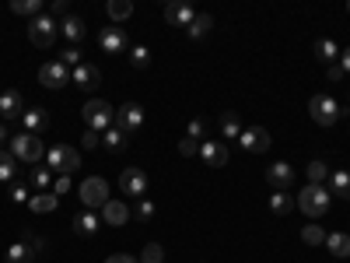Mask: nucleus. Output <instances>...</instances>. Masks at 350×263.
<instances>
[{
    "label": "nucleus",
    "instance_id": "nucleus-1",
    "mask_svg": "<svg viewBox=\"0 0 350 263\" xmlns=\"http://www.w3.org/2000/svg\"><path fill=\"white\" fill-rule=\"evenodd\" d=\"M81 116H84L88 130H95V134H105V130L116 123V109H112L105 99H88L84 109H81Z\"/></svg>",
    "mask_w": 350,
    "mask_h": 263
},
{
    "label": "nucleus",
    "instance_id": "nucleus-2",
    "mask_svg": "<svg viewBox=\"0 0 350 263\" xmlns=\"http://www.w3.org/2000/svg\"><path fill=\"white\" fill-rule=\"evenodd\" d=\"M329 203H333V197H329L326 186H312V183H308V186L298 193V208H301L312 221H315V218H323V214L329 211Z\"/></svg>",
    "mask_w": 350,
    "mask_h": 263
},
{
    "label": "nucleus",
    "instance_id": "nucleus-3",
    "mask_svg": "<svg viewBox=\"0 0 350 263\" xmlns=\"http://www.w3.org/2000/svg\"><path fill=\"white\" fill-rule=\"evenodd\" d=\"M56 36H60V21L49 18V14H39L28 21V42L39 46V49H49L56 42Z\"/></svg>",
    "mask_w": 350,
    "mask_h": 263
},
{
    "label": "nucleus",
    "instance_id": "nucleus-4",
    "mask_svg": "<svg viewBox=\"0 0 350 263\" xmlns=\"http://www.w3.org/2000/svg\"><path fill=\"white\" fill-rule=\"evenodd\" d=\"M8 151L18 158V162H28V165H39V158H42V140L36 137V134H28V130H21V134H14L11 137V144H8Z\"/></svg>",
    "mask_w": 350,
    "mask_h": 263
},
{
    "label": "nucleus",
    "instance_id": "nucleus-5",
    "mask_svg": "<svg viewBox=\"0 0 350 263\" xmlns=\"http://www.w3.org/2000/svg\"><path fill=\"white\" fill-rule=\"evenodd\" d=\"M77 193H81L84 211H102L105 203L112 200V197H109V183L102 179V175H92V179H84V183L77 186Z\"/></svg>",
    "mask_w": 350,
    "mask_h": 263
},
{
    "label": "nucleus",
    "instance_id": "nucleus-6",
    "mask_svg": "<svg viewBox=\"0 0 350 263\" xmlns=\"http://www.w3.org/2000/svg\"><path fill=\"white\" fill-rule=\"evenodd\" d=\"M46 165L56 175H70L74 168H81V155L74 148H67V144H53V148L46 151Z\"/></svg>",
    "mask_w": 350,
    "mask_h": 263
},
{
    "label": "nucleus",
    "instance_id": "nucleus-7",
    "mask_svg": "<svg viewBox=\"0 0 350 263\" xmlns=\"http://www.w3.org/2000/svg\"><path fill=\"white\" fill-rule=\"evenodd\" d=\"M308 112L319 127H333L340 120V102L333 95H312L308 99Z\"/></svg>",
    "mask_w": 350,
    "mask_h": 263
},
{
    "label": "nucleus",
    "instance_id": "nucleus-8",
    "mask_svg": "<svg viewBox=\"0 0 350 263\" xmlns=\"http://www.w3.org/2000/svg\"><path fill=\"white\" fill-rule=\"evenodd\" d=\"M42 249H46V242H42V239L25 236V239H18V242H11V246H8L4 260H8V263H36V256H39Z\"/></svg>",
    "mask_w": 350,
    "mask_h": 263
},
{
    "label": "nucleus",
    "instance_id": "nucleus-9",
    "mask_svg": "<svg viewBox=\"0 0 350 263\" xmlns=\"http://www.w3.org/2000/svg\"><path fill=\"white\" fill-rule=\"evenodd\" d=\"M120 193H123V197L144 200V197H148V172L137 168V165L123 168V175H120Z\"/></svg>",
    "mask_w": 350,
    "mask_h": 263
},
{
    "label": "nucleus",
    "instance_id": "nucleus-10",
    "mask_svg": "<svg viewBox=\"0 0 350 263\" xmlns=\"http://www.w3.org/2000/svg\"><path fill=\"white\" fill-rule=\"evenodd\" d=\"M116 130H123L126 137H133L140 127H144V109L137 105V102H123L120 109H116V123H112Z\"/></svg>",
    "mask_w": 350,
    "mask_h": 263
},
{
    "label": "nucleus",
    "instance_id": "nucleus-11",
    "mask_svg": "<svg viewBox=\"0 0 350 263\" xmlns=\"http://www.w3.org/2000/svg\"><path fill=\"white\" fill-rule=\"evenodd\" d=\"M98 49L109 53V56H120V53H130V39L120 25H109L98 32Z\"/></svg>",
    "mask_w": 350,
    "mask_h": 263
},
{
    "label": "nucleus",
    "instance_id": "nucleus-12",
    "mask_svg": "<svg viewBox=\"0 0 350 263\" xmlns=\"http://www.w3.org/2000/svg\"><path fill=\"white\" fill-rule=\"evenodd\" d=\"M39 84L42 88H64V84H70V67L64 64V60H49V64H42L39 67Z\"/></svg>",
    "mask_w": 350,
    "mask_h": 263
},
{
    "label": "nucleus",
    "instance_id": "nucleus-13",
    "mask_svg": "<svg viewBox=\"0 0 350 263\" xmlns=\"http://www.w3.org/2000/svg\"><path fill=\"white\" fill-rule=\"evenodd\" d=\"M239 144H242V151H249V155H267L270 151V134L262 127H245Z\"/></svg>",
    "mask_w": 350,
    "mask_h": 263
},
{
    "label": "nucleus",
    "instance_id": "nucleus-14",
    "mask_svg": "<svg viewBox=\"0 0 350 263\" xmlns=\"http://www.w3.org/2000/svg\"><path fill=\"white\" fill-rule=\"evenodd\" d=\"M196 14H200V11H196L193 4H186V0H172V4H165V21L175 25V28H183V25L189 28Z\"/></svg>",
    "mask_w": 350,
    "mask_h": 263
},
{
    "label": "nucleus",
    "instance_id": "nucleus-15",
    "mask_svg": "<svg viewBox=\"0 0 350 263\" xmlns=\"http://www.w3.org/2000/svg\"><path fill=\"white\" fill-rule=\"evenodd\" d=\"M0 116H4V123H14L25 116V99L21 92H14V88H8L4 95H0Z\"/></svg>",
    "mask_w": 350,
    "mask_h": 263
},
{
    "label": "nucleus",
    "instance_id": "nucleus-16",
    "mask_svg": "<svg viewBox=\"0 0 350 263\" xmlns=\"http://www.w3.org/2000/svg\"><path fill=\"white\" fill-rule=\"evenodd\" d=\"M70 81H74L77 88H84V92H95V88L102 84V71H98L95 64H88V60H84L81 67L70 71Z\"/></svg>",
    "mask_w": 350,
    "mask_h": 263
},
{
    "label": "nucleus",
    "instance_id": "nucleus-17",
    "mask_svg": "<svg viewBox=\"0 0 350 263\" xmlns=\"http://www.w3.org/2000/svg\"><path fill=\"white\" fill-rule=\"evenodd\" d=\"M200 158H203V165H211V168H224L228 165V148L221 140H203L200 144Z\"/></svg>",
    "mask_w": 350,
    "mask_h": 263
},
{
    "label": "nucleus",
    "instance_id": "nucleus-18",
    "mask_svg": "<svg viewBox=\"0 0 350 263\" xmlns=\"http://www.w3.org/2000/svg\"><path fill=\"white\" fill-rule=\"evenodd\" d=\"M267 183L273 190H291V183H295V168H291L287 162H277L267 168Z\"/></svg>",
    "mask_w": 350,
    "mask_h": 263
},
{
    "label": "nucleus",
    "instance_id": "nucleus-19",
    "mask_svg": "<svg viewBox=\"0 0 350 263\" xmlns=\"http://www.w3.org/2000/svg\"><path fill=\"white\" fill-rule=\"evenodd\" d=\"M60 32H64V39L67 42H84L88 39V25H84V18H77V14H67L64 21H60Z\"/></svg>",
    "mask_w": 350,
    "mask_h": 263
},
{
    "label": "nucleus",
    "instance_id": "nucleus-20",
    "mask_svg": "<svg viewBox=\"0 0 350 263\" xmlns=\"http://www.w3.org/2000/svg\"><path fill=\"white\" fill-rule=\"evenodd\" d=\"M102 221L105 225H116V228H123L126 221H130V208L123 200H109L105 208H102Z\"/></svg>",
    "mask_w": 350,
    "mask_h": 263
},
{
    "label": "nucleus",
    "instance_id": "nucleus-21",
    "mask_svg": "<svg viewBox=\"0 0 350 263\" xmlns=\"http://www.w3.org/2000/svg\"><path fill=\"white\" fill-rule=\"evenodd\" d=\"M21 123H25V130H28V134H36V137H39V134L49 127V112H46L42 105H36V109H25Z\"/></svg>",
    "mask_w": 350,
    "mask_h": 263
},
{
    "label": "nucleus",
    "instance_id": "nucleus-22",
    "mask_svg": "<svg viewBox=\"0 0 350 263\" xmlns=\"http://www.w3.org/2000/svg\"><path fill=\"white\" fill-rule=\"evenodd\" d=\"M70 225H74L77 236H95L98 225H102V214H95V211H81V214H74Z\"/></svg>",
    "mask_w": 350,
    "mask_h": 263
},
{
    "label": "nucleus",
    "instance_id": "nucleus-23",
    "mask_svg": "<svg viewBox=\"0 0 350 263\" xmlns=\"http://www.w3.org/2000/svg\"><path fill=\"white\" fill-rule=\"evenodd\" d=\"M340 53H343V49H340L333 39H315V60H319V64H329V67L340 64Z\"/></svg>",
    "mask_w": 350,
    "mask_h": 263
},
{
    "label": "nucleus",
    "instance_id": "nucleus-24",
    "mask_svg": "<svg viewBox=\"0 0 350 263\" xmlns=\"http://www.w3.org/2000/svg\"><path fill=\"white\" fill-rule=\"evenodd\" d=\"M295 208H298V200L291 197L287 190H273V197H270V211H273L277 218H287Z\"/></svg>",
    "mask_w": 350,
    "mask_h": 263
},
{
    "label": "nucleus",
    "instance_id": "nucleus-25",
    "mask_svg": "<svg viewBox=\"0 0 350 263\" xmlns=\"http://www.w3.org/2000/svg\"><path fill=\"white\" fill-rule=\"evenodd\" d=\"M329 197L350 200V172H347V168H333V172H329Z\"/></svg>",
    "mask_w": 350,
    "mask_h": 263
},
{
    "label": "nucleus",
    "instance_id": "nucleus-26",
    "mask_svg": "<svg viewBox=\"0 0 350 263\" xmlns=\"http://www.w3.org/2000/svg\"><path fill=\"white\" fill-rule=\"evenodd\" d=\"M326 249L336 260H347L350 256V236H347V231H329V236H326Z\"/></svg>",
    "mask_w": 350,
    "mask_h": 263
},
{
    "label": "nucleus",
    "instance_id": "nucleus-27",
    "mask_svg": "<svg viewBox=\"0 0 350 263\" xmlns=\"http://www.w3.org/2000/svg\"><path fill=\"white\" fill-rule=\"evenodd\" d=\"M56 203H60V197H56L53 190H46V193H36L32 200H28V208H32L36 214H53Z\"/></svg>",
    "mask_w": 350,
    "mask_h": 263
},
{
    "label": "nucleus",
    "instance_id": "nucleus-28",
    "mask_svg": "<svg viewBox=\"0 0 350 263\" xmlns=\"http://www.w3.org/2000/svg\"><path fill=\"white\" fill-rule=\"evenodd\" d=\"M102 148H109V151H116V155H120V151H126V148H130V137H126L123 130L109 127V130L102 134Z\"/></svg>",
    "mask_w": 350,
    "mask_h": 263
},
{
    "label": "nucleus",
    "instance_id": "nucleus-29",
    "mask_svg": "<svg viewBox=\"0 0 350 263\" xmlns=\"http://www.w3.org/2000/svg\"><path fill=\"white\" fill-rule=\"evenodd\" d=\"M217 123H221V134H224L228 140H239V137H242L239 112H231V109H228V112H221V120H217Z\"/></svg>",
    "mask_w": 350,
    "mask_h": 263
},
{
    "label": "nucleus",
    "instance_id": "nucleus-30",
    "mask_svg": "<svg viewBox=\"0 0 350 263\" xmlns=\"http://www.w3.org/2000/svg\"><path fill=\"white\" fill-rule=\"evenodd\" d=\"M329 172H333V168H329L326 162H319V158H315V162H308V168H305V175H308V183H312V186L329 183Z\"/></svg>",
    "mask_w": 350,
    "mask_h": 263
},
{
    "label": "nucleus",
    "instance_id": "nucleus-31",
    "mask_svg": "<svg viewBox=\"0 0 350 263\" xmlns=\"http://www.w3.org/2000/svg\"><path fill=\"white\" fill-rule=\"evenodd\" d=\"M18 175V158L11 151H0V183H14Z\"/></svg>",
    "mask_w": 350,
    "mask_h": 263
},
{
    "label": "nucleus",
    "instance_id": "nucleus-32",
    "mask_svg": "<svg viewBox=\"0 0 350 263\" xmlns=\"http://www.w3.org/2000/svg\"><path fill=\"white\" fill-rule=\"evenodd\" d=\"M301 242H305V246H326L323 225H305V228H301Z\"/></svg>",
    "mask_w": 350,
    "mask_h": 263
},
{
    "label": "nucleus",
    "instance_id": "nucleus-33",
    "mask_svg": "<svg viewBox=\"0 0 350 263\" xmlns=\"http://www.w3.org/2000/svg\"><path fill=\"white\" fill-rule=\"evenodd\" d=\"M105 11H109L112 21H126V18L133 14V4H130V0H109V8H105Z\"/></svg>",
    "mask_w": 350,
    "mask_h": 263
},
{
    "label": "nucleus",
    "instance_id": "nucleus-34",
    "mask_svg": "<svg viewBox=\"0 0 350 263\" xmlns=\"http://www.w3.org/2000/svg\"><path fill=\"white\" fill-rule=\"evenodd\" d=\"M211 28H214V18H211V14H196L193 25H189V39H203Z\"/></svg>",
    "mask_w": 350,
    "mask_h": 263
},
{
    "label": "nucleus",
    "instance_id": "nucleus-35",
    "mask_svg": "<svg viewBox=\"0 0 350 263\" xmlns=\"http://www.w3.org/2000/svg\"><path fill=\"white\" fill-rule=\"evenodd\" d=\"M49 183H53V168H49V165H36V168H32V186H36L39 193H46Z\"/></svg>",
    "mask_w": 350,
    "mask_h": 263
},
{
    "label": "nucleus",
    "instance_id": "nucleus-36",
    "mask_svg": "<svg viewBox=\"0 0 350 263\" xmlns=\"http://www.w3.org/2000/svg\"><path fill=\"white\" fill-rule=\"evenodd\" d=\"M11 11L14 14H28V18H39L42 14V0H14Z\"/></svg>",
    "mask_w": 350,
    "mask_h": 263
},
{
    "label": "nucleus",
    "instance_id": "nucleus-37",
    "mask_svg": "<svg viewBox=\"0 0 350 263\" xmlns=\"http://www.w3.org/2000/svg\"><path fill=\"white\" fill-rule=\"evenodd\" d=\"M130 64L137 71H148L151 67V49L148 46H130Z\"/></svg>",
    "mask_w": 350,
    "mask_h": 263
},
{
    "label": "nucleus",
    "instance_id": "nucleus-38",
    "mask_svg": "<svg viewBox=\"0 0 350 263\" xmlns=\"http://www.w3.org/2000/svg\"><path fill=\"white\" fill-rule=\"evenodd\" d=\"M140 263H165V249L158 242H148L140 249Z\"/></svg>",
    "mask_w": 350,
    "mask_h": 263
},
{
    "label": "nucleus",
    "instance_id": "nucleus-39",
    "mask_svg": "<svg viewBox=\"0 0 350 263\" xmlns=\"http://www.w3.org/2000/svg\"><path fill=\"white\" fill-rule=\"evenodd\" d=\"M186 137H193L196 144H203V140H207V123H203L200 116H196V120H189V130H186Z\"/></svg>",
    "mask_w": 350,
    "mask_h": 263
},
{
    "label": "nucleus",
    "instance_id": "nucleus-40",
    "mask_svg": "<svg viewBox=\"0 0 350 263\" xmlns=\"http://www.w3.org/2000/svg\"><path fill=\"white\" fill-rule=\"evenodd\" d=\"M11 200L14 203H28V200H32V193H28V183H11Z\"/></svg>",
    "mask_w": 350,
    "mask_h": 263
},
{
    "label": "nucleus",
    "instance_id": "nucleus-41",
    "mask_svg": "<svg viewBox=\"0 0 350 263\" xmlns=\"http://www.w3.org/2000/svg\"><path fill=\"white\" fill-rule=\"evenodd\" d=\"M64 64H67L70 71L84 64V53H81V46H70V49H64Z\"/></svg>",
    "mask_w": 350,
    "mask_h": 263
},
{
    "label": "nucleus",
    "instance_id": "nucleus-42",
    "mask_svg": "<svg viewBox=\"0 0 350 263\" xmlns=\"http://www.w3.org/2000/svg\"><path fill=\"white\" fill-rule=\"evenodd\" d=\"M154 211H158V208H154L151 200H137V218H140V221H151Z\"/></svg>",
    "mask_w": 350,
    "mask_h": 263
},
{
    "label": "nucleus",
    "instance_id": "nucleus-43",
    "mask_svg": "<svg viewBox=\"0 0 350 263\" xmlns=\"http://www.w3.org/2000/svg\"><path fill=\"white\" fill-rule=\"evenodd\" d=\"M179 155H183V158H193V155H200V144H196L193 137H183V140H179Z\"/></svg>",
    "mask_w": 350,
    "mask_h": 263
},
{
    "label": "nucleus",
    "instance_id": "nucleus-44",
    "mask_svg": "<svg viewBox=\"0 0 350 263\" xmlns=\"http://www.w3.org/2000/svg\"><path fill=\"white\" fill-rule=\"evenodd\" d=\"M81 144L88 151H95V148H102V134H95V130H84V137H81Z\"/></svg>",
    "mask_w": 350,
    "mask_h": 263
},
{
    "label": "nucleus",
    "instance_id": "nucleus-45",
    "mask_svg": "<svg viewBox=\"0 0 350 263\" xmlns=\"http://www.w3.org/2000/svg\"><path fill=\"white\" fill-rule=\"evenodd\" d=\"M67 190H70V175H56V179H53V193L64 197Z\"/></svg>",
    "mask_w": 350,
    "mask_h": 263
},
{
    "label": "nucleus",
    "instance_id": "nucleus-46",
    "mask_svg": "<svg viewBox=\"0 0 350 263\" xmlns=\"http://www.w3.org/2000/svg\"><path fill=\"white\" fill-rule=\"evenodd\" d=\"M105 263H140V260H133V256H126V253H112Z\"/></svg>",
    "mask_w": 350,
    "mask_h": 263
},
{
    "label": "nucleus",
    "instance_id": "nucleus-47",
    "mask_svg": "<svg viewBox=\"0 0 350 263\" xmlns=\"http://www.w3.org/2000/svg\"><path fill=\"white\" fill-rule=\"evenodd\" d=\"M340 67H343V74H350V46L340 53Z\"/></svg>",
    "mask_w": 350,
    "mask_h": 263
},
{
    "label": "nucleus",
    "instance_id": "nucleus-48",
    "mask_svg": "<svg viewBox=\"0 0 350 263\" xmlns=\"http://www.w3.org/2000/svg\"><path fill=\"white\" fill-rule=\"evenodd\" d=\"M4 144H11V134H8V123H0V151H4Z\"/></svg>",
    "mask_w": 350,
    "mask_h": 263
},
{
    "label": "nucleus",
    "instance_id": "nucleus-49",
    "mask_svg": "<svg viewBox=\"0 0 350 263\" xmlns=\"http://www.w3.org/2000/svg\"><path fill=\"white\" fill-rule=\"evenodd\" d=\"M329 81H343V67H340V64L329 67Z\"/></svg>",
    "mask_w": 350,
    "mask_h": 263
},
{
    "label": "nucleus",
    "instance_id": "nucleus-50",
    "mask_svg": "<svg viewBox=\"0 0 350 263\" xmlns=\"http://www.w3.org/2000/svg\"><path fill=\"white\" fill-rule=\"evenodd\" d=\"M347 14H350V4H347Z\"/></svg>",
    "mask_w": 350,
    "mask_h": 263
}]
</instances>
